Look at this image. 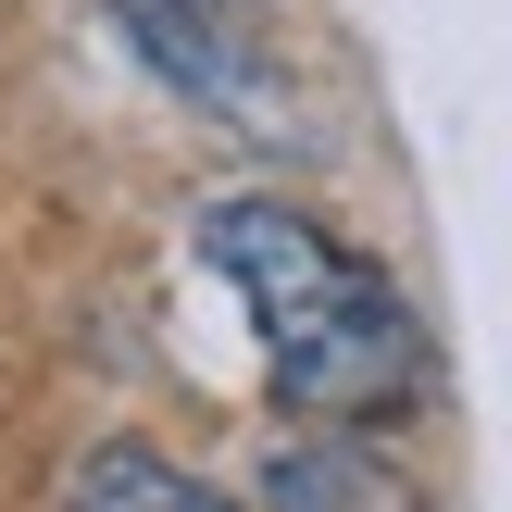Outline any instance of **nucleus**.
I'll return each instance as SVG.
<instances>
[{
	"label": "nucleus",
	"mask_w": 512,
	"mask_h": 512,
	"mask_svg": "<svg viewBox=\"0 0 512 512\" xmlns=\"http://www.w3.org/2000/svg\"><path fill=\"white\" fill-rule=\"evenodd\" d=\"M113 38L138 50L188 113H213L225 138H263V150L300 138V100H288L263 0H113Z\"/></svg>",
	"instance_id": "obj_2"
},
{
	"label": "nucleus",
	"mask_w": 512,
	"mask_h": 512,
	"mask_svg": "<svg viewBox=\"0 0 512 512\" xmlns=\"http://www.w3.org/2000/svg\"><path fill=\"white\" fill-rule=\"evenodd\" d=\"M75 500H88V512H213V475H188V463H163V450L113 438V450L75 463Z\"/></svg>",
	"instance_id": "obj_3"
},
{
	"label": "nucleus",
	"mask_w": 512,
	"mask_h": 512,
	"mask_svg": "<svg viewBox=\"0 0 512 512\" xmlns=\"http://www.w3.org/2000/svg\"><path fill=\"white\" fill-rule=\"evenodd\" d=\"M200 263L238 288L250 350H263V388L288 400L300 425H325V438L350 425V438H363L400 400H425L413 300H400L388 263H363L325 213H300V200H275V188H238V200L200 213Z\"/></svg>",
	"instance_id": "obj_1"
},
{
	"label": "nucleus",
	"mask_w": 512,
	"mask_h": 512,
	"mask_svg": "<svg viewBox=\"0 0 512 512\" xmlns=\"http://www.w3.org/2000/svg\"><path fill=\"white\" fill-rule=\"evenodd\" d=\"M250 488L263 500H413L375 450H350V425H338V450H288V463H263Z\"/></svg>",
	"instance_id": "obj_4"
}]
</instances>
